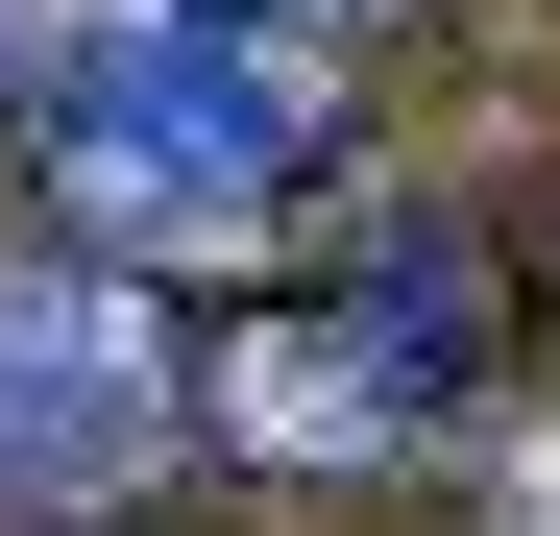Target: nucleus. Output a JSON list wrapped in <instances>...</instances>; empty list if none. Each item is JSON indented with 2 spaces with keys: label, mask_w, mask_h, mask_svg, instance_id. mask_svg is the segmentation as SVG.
<instances>
[{
  "label": "nucleus",
  "mask_w": 560,
  "mask_h": 536,
  "mask_svg": "<svg viewBox=\"0 0 560 536\" xmlns=\"http://www.w3.org/2000/svg\"><path fill=\"white\" fill-rule=\"evenodd\" d=\"M293 147H317V73L268 49L244 0H196L171 49H98L73 123H49V171H73L98 244H244L268 196H293Z\"/></svg>",
  "instance_id": "f257e3e1"
},
{
  "label": "nucleus",
  "mask_w": 560,
  "mask_h": 536,
  "mask_svg": "<svg viewBox=\"0 0 560 536\" xmlns=\"http://www.w3.org/2000/svg\"><path fill=\"white\" fill-rule=\"evenodd\" d=\"M171 341L147 293H98V268H0V512H98L171 464Z\"/></svg>",
  "instance_id": "f03ea898"
}]
</instances>
